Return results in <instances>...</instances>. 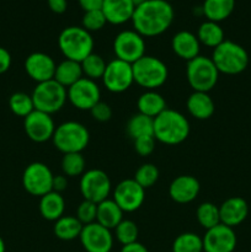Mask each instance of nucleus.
I'll use <instances>...</instances> for the list:
<instances>
[{
    "label": "nucleus",
    "instance_id": "obj_1",
    "mask_svg": "<svg viewBox=\"0 0 251 252\" xmlns=\"http://www.w3.org/2000/svg\"><path fill=\"white\" fill-rule=\"evenodd\" d=\"M174 16L172 5L166 0H145L135 6L133 27L143 37L159 36L171 26Z\"/></svg>",
    "mask_w": 251,
    "mask_h": 252
},
{
    "label": "nucleus",
    "instance_id": "obj_2",
    "mask_svg": "<svg viewBox=\"0 0 251 252\" xmlns=\"http://www.w3.org/2000/svg\"><path fill=\"white\" fill-rule=\"evenodd\" d=\"M189 123L181 112L166 108L154 118V138L166 145H177L187 139Z\"/></svg>",
    "mask_w": 251,
    "mask_h": 252
},
{
    "label": "nucleus",
    "instance_id": "obj_3",
    "mask_svg": "<svg viewBox=\"0 0 251 252\" xmlns=\"http://www.w3.org/2000/svg\"><path fill=\"white\" fill-rule=\"evenodd\" d=\"M58 46L65 59L80 63L93 53L94 38L83 26H69L59 33Z\"/></svg>",
    "mask_w": 251,
    "mask_h": 252
},
{
    "label": "nucleus",
    "instance_id": "obj_4",
    "mask_svg": "<svg viewBox=\"0 0 251 252\" xmlns=\"http://www.w3.org/2000/svg\"><path fill=\"white\" fill-rule=\"evenodd\" d=\"M212 61L219 73L226 75H236L248 68L249 54L243 46L233 41L224 39L213 49Z\"/></svg>",
    "mask_w": 251,
    "mask_h": 252
},
{
    "label": "nucleus",
    "instance_id": "obj_5",
    "mask_svg": "<svg viewBox=\"0 0 251 252\" xmlns=\"http://www.w3.org/2000/svg\"><path fill=\"white\" fill-rule=\"evenodd\" d=\"M53 144L63 154L81 153L90 142V133L86 127L75 121H68L54 130Z\"/></svg>",
    "mask_w": 251,
    "mask_h": 252
},
{
    "label": "nucleus",
    "instance_id": "obj_6",
    "mask_svg": "<svg viewBox=\"0 0 251 252\" xmlns=\"http://www.w3.org/2000/svg\"><path fill=\"white\" fill-rule=\"evenodd\" d=\"M134 83L147 90H155L167 80V66L161 59L153 56H144L132 64Z\"/></svg>",
    "mask_w": 251,
    "mask_h": 252
},
{
    "label": "nucleus",
    "instance_id": "obj_7",
    "mask_svg": "<svg viewBox=\"0 0 251 252\" xmlns=\"http://www.w3.org/2000/svg\"><path fill=\"white\" fill-rule=\"evenodd\" d=\"M219 74L212 58L208 57L198 56L187 62V81L193 91L209 93L218 83Z\"/></svg>",
    "mask_w": 251,
    "mask_h": 252
},
{
    "label": "nucleus",
    "instance_id": "obj_8",
    "mask_svg": "<svg viewBox=\"0 0 251 252\" xmlns=\"http://www.w3.org/2000/svg\"><path fill=\"white\" fill-rule=\"evenodd\" d=\"M31 96L34 110L42 111L48 115H53L61 111L68 100L66 89L57 83L54 79L37 84Z\"/></svg>",
    "mask_w": 251,
    "mask_h": 252
},
{
    "label": "nucleus",
    "instance_id": "obj_9",
    "mask_svg": "<svg viewBox=\"0 0 251 252\" xmlns=\"http://www.w3.org/2000/svg\"><path fill=\"white\" fill-rule=\"evenodd\" d=\"M111 180L105 171L91 169L84 172L80 179L81 196L86 201L98 204L108 198L111 192Z\"/></svg>",
    "mask_w": 251,
    "mask_h": 252
},
{
    "label": "nucleus",
    "instance_id": "obj_10",
    "mask_svg": "<svg viewBox=\"0 0 251 252\" xmlns=\"http://www.w3.org/2000/svg\"><path fill=\"white\" fill-rule=\"evenodd\" d=\"M53 172L43 162H32L22 174V186L27 193L42 197L52 191Z\"/></svg>",
    "mask_w": 251,
    "mask_h": 252
},
{
    "label": "nucleus",
    "instance_id": "obj_11",
    "mask_svg": "<svg viewBox=\"0 0 251 252\" xmlns=\"http://www.w3.org/2000/svg\"><path fill=\"white\" fill-rule=\"evenodd\" d=\"M116 58L133 64L145 56V41L142 34L134 30L120 32L113 41Z\"/></svg>",
    "mask_w": 251,
    "mask_h": 252
},
{
    "label": "nucleus",
    "instance_id": "obj_12",
    "mask_svg": "<svg viewBox=\"0 0 251 252\" xmlns=\"http://www.w3.org/2000/svg\"><path fill=\"white\" fill-rule=\"evenodd\" d=\"M102 83L111 93L121 94L127 91L134 83L132 64L117 58L108 62L102 76Z\"/></svg>",
    "mask_w": 251,
    "mask_h": 252
},
{
    "label": "nucleus",
    "instance_id": "obj_13",
    "mask_svg": "<svg viewBox=\"0 0 251 252\" xmlns=\"http://www.w3.org/2000/svg\"><path fill=\"white\" fill-rule=\"evenodd\" d=\"M66 96L71 105L81 111H90L101 101V91L96 81L81 78L74 85L66 89Z\"/></svg>",
    "mask_w": 251,
    "mask_h": 252
},
{
    "label": "nucleus",
    "instance_id": "obj_14",
    "mask_svg": "<svg viewBox=\"0 0 251 252\" xmlns=\"http://www.w3.org/2000/svg\"><path fill=\"white\" fill-rule=\"evenodd\" d=\"M145 199V189L134 179L121 181L113 191V201L123 212H135L142 207Z\"/></svg>",
    "mask_w": 251,
    "mask_h": 252
},
{
    "label": "nucleus",
    "instance_id": "obj_15",
    "mask_svg": "<svg viewBox=\"0 0 251 252\" xmlns=\"http://www.w3.org/2000/svg\"><path fill=\"white\" fill-rule=\"evenodd\" d=\"M24 128L27 137L32 142L44 143L53 138L57 127L52 115L34 110L24 118Z\"/></svg>",
    "mask_w": 251,
    "mask_h": 252
},
{
    "label": "nucleus",
    "instance_id": "obj_16",
    "mask_svg": "<svg viewBox=\"0 0 251 252\" xmlns=\"http://www.w3.org/2000/svg\"><path fill=\"white\" fill-rule=\"evenodd\" d=\"M79 239L86 252H111L113 248L111 230L96 221L84 225Z\"/></svg>",
    "mask_w": 251,
    "mask_h": 252
},
{
    "label": "nucleus",
    "instance_id": "obj_17",
    "mask_svg": "<svg viewBox=\"0 0 251 252\" xmlns=\"http://www.w3.org/2000/svg\"><path fill=\"white\" fill-rule=\"evenodd\" d=\"M202 240L203 252H234L236 248L235 231L221 223L208 229Z\"/></svg>",
    "mask_w": 251,
    "mask_h": 252
},
{
    "label": "nucleus",
    "instance_id": "obj_18",
    "mask_svg": "<svg viewBox=\"0 0 251 252\" xmlns=\"http://www.w3.org/2000/svg\"><path fill=\"white\" fill-rule=\"evenodd\" d=\"M57 64L49 54L43 52L31 53L25 61V70L27 75L37 84L52 80L54 78Z\"/></svg>",
    "mask_w": 251,
    "mask_h": 252
},
{
    "label": "nucleus",
    "instance_id": "obj_19",
    "mask_svg": "<svg viewBox=\"0 0 251 252\" xmlns=\"http://www.w3.org/2000/svg\"><path fill=\"white\" fill-rule=\"evenodd\" d=\"M201 185L196 177L191 175H181L172 180L169 187V196L174 202L180 204L191 203L197 198Z\"/></svg>",
    "mask_w": 251,
    "mask_h": 252
},
{
    "label": "nucleus",
    "instance_id": "obj_20",
    "mask_svg": "<svg viewBox=\"0 0 251 252\" xmlns=\"http://www.w3.org/2000/svg\"><path fill=\"white\" fill-rule=\"evenodd\" d=\"M249 214V206L241 197H230L219 207L220 223L230 228L240 225Z\"/></svg>",
    "mask_w": 251,
    "mask_h": 252
},
{
    "label": "nucleus",
    "instance_id": "obj_21",
    "mask_svg": "<svg viewBox=\"0 0 251 252\" xmlns=\"http://www.w3.org/2000/svg\"><path fill=\"white\" fill-rule=\"evenodd\" d=\"M171 48L179 58L189 62L199 56L201 43L197 34L189 31H180L172 37Z\"/></svg>",
    "mask_w": 251,
    "mask_h": 252
},
{
    "label": "nucleus",
    "instance_id": "obj_22",
    "mask_svg": "<svg viewBox=\"0 0 251 252\" xmlns=\"http://www.w3.org/2000/svg\"><path fill=\"white\" fill-rule=\"evenodd\" d=\"M101 10L107 22L121 25L132 20L135 5L132 0H103Z\"/></svg>",
    "mask_w": 251,
    "mask_h": 252
},
{
    "label": "nucleus",
    "instance_id": "obj_23",
    "mask_svg": "<svg viewBox=\"0 0 251 252\" xmlns=\"http://www.w3.org/2000/svg\"><path fill=\"white\" fill-rule=\"evenodd\" d=\"M186 106L189 115L199 121L209 120L216 111L213 98L209 96L208 93H201V91H193L187 98Z\"/></svg>",
    "mask_w": 251,
    "mask_h": 252
},
{
    "label": "nucleus",
    "instance_id": "obj_24",
    "mask_svg": "<svg viewBox=\"0 0 251 252\" xmlns=\"http://www.w3.org/2000/svg\"><path fill=\"white\" fill-rule=\"evenodd\" d=\"M64 211H65V201L62 193L51 191L41 197L39 213L46 220H58L64 216Z\"/></svg>",
    "mask_w": 251,
    "mask_h": 252
},
{
    "label": "nucleus",
    "instance_id": "obj_25",
    "mask_svg": "<svg viewBox=\"0 0 251 252\" xmlns=\"http://www.w3.org/2000/svg\"><path fill=\"white\" fill-rule=\"evenodd\" d=\"M123 213L125 212L120 208V206L113 199L107 198L97 204L96 223L112 230L123 220Z\"/></svg>",
    "mask_w": 251,
    "mask_h": 252
},
{
    "label": "nucleus",
    "instance_id": "obj_26",
    "mask_svg": "<svg viewBox=\"0 0 251 252\" xmlns=\"http://www.w3.org/2000/svg\"><path fill=\"white\" fill-rule=\"evenodd\" d=\"M137 107L138 112L150 118L157 117L167 108L165 98L155 90H147L142 94L137 101Z\"/></svg>",
    "mask_w": 251,
    "mask_h": 252
},
{
    "label": "nucleus",
    "instance_id": "obj_27",
    "mask_svg": "<svg viewBox=\"0 0 251 252\" xmlns=\"http://www.w3.org/2000/svg\"><path fill=\"white\" fill-rule=\"evenodd\" d=\"M84 78L81 64L79 62L64 59L59 64H57L56 73H54V80L65 89L70 88L71 85Z\"/></svg>",
    "mask_w": 251,
    "mask_h": 252
},
{
    "label": "nucleus",
    "instance_id": "obj_28",
    "mask_svg": "<svg viewBox=\"0 0 251 252\" xmlns=\"http://www.w3.org/2000/svg\"><path fill=\"white\" fill-rule=\"evenodd\" d=\"M235 0H204L202 12L207 20L219 24L233 14Z\"/></svg>",
    "mask_w": 251,
    "mask_h": 252
},
{
    "label": "nucleus",
    "instance_id": "obj_29",
    "mask_svg": "<svg viewBox=\"0 0 251 252\" xmlns=\"http://www.w3.org/2000/svg\"><path fill=\"white\" fill-rule=\"evenodd\" d=\"M84 225L76 217L63 216L56 220L53 226L54 235L63 241H71L79 238Z\"/></svg>",
    "mask_w": 251,
    "mask_h": 252
},
{
    "label": "nucleus",
    "instance_id": "obj_30",
    "mask_svg": "<svg viewBox=\"0 0 251 252\" xmlns=\"http://www.w3.org/2000/svg\"><path fill=\"white\" fill-rule=\"evenodd\" d=\"M197 38L201 44L214 49L224 41V31L218 22L207 20L198 27Z\"/></svg>",
    "mask_w": 251,
    "mask_h": 252
},
{
    "label": "nucleus",
    "instance_id": "obj_31",
    "mask_svg": "<svg viewBox=\"0 0 251 252\" xmlns=\"http://www.w3.org/2000/svg\"><path fill=\"white\" fill-rule=\"evenodd\" d=\"M127 133L133 140L140 137H154V118L138 112L127 123Z\"/></svg>",
    "mask_w": 251,
    "mask_h": 252
},
{
    "label": "nucleus",
    "instance_id": "obj_32",
    "mask_svg": "<svg viewBox=\"0 0 251 252\" xmlns=\"http://www.w3.org/2000/svg\"><path fill=\"white\" fill-rule=\"evenodd\" d=\"M196 217L199 225L206 230L220 224L219 207H217L214 203H211V202H204V203L199 204L196 212Z\"/></svg>",
    "mask_w": 251,
    "mask_h": 252
},
{
    "label": "nucleus",
    "instance_id": "obj_33",
    "mask_svg": "<svg viewBox=\"0 0 251 252\" xmlns=\"http://www.w3.org/2000/svg\"><path fill=\"white\" fill-rule=\"evenodd\" d=\"M80 64L84 78H88L94 81H96L97 79H102L106 65H107L105 59L95 53H91L90 56L86 57L83 62H80Z\"/></svg>",
    "mask_w": 251,
    "mask_h": 252
},
{
    "label": "nucleus",
    "instance_id": "obj_34",
    "mask_svg": "<svg viewBox=\"0 0 251 252\" xmlns=\"http://www.w3.org/2000/svg\"><path fill=\"white\" fill-rule=\"evenodd\" d=\"M172 252H203V240L194 233H182L172 243Z\"/></svg>",
    "mask_w": 251,
    "mask_h": 252
},
{
    "label": "nucleus",
    "instance_id": "obj_35",
    "mask_svg": "<svg viewBox=\"0 0 251 252\" xmlns=\"http://www.w3.org/2000/svg\"><path fill=\"white\" fill-rule=\"evenodd\" d=\"M85 158L81 153H70L64 154L62 159V170L63 175L69 177L81 176L85 172Z\"/></svg>",
    "mask_w": 251,
    "mask_h": 252
},
{
    "label": "nucleus",
    "instance_id": "obj_36",
    "mask_svg": "<svg viewBox=\"0 0 251 252\" xmlns=\"http://www.w3.org/2000/svg\"><path fill=\"white\" fill-rule=\"evenodd\" d=\"M9 107L14 115L19 117H27L32 111H34L32 96L26 93H15L9 98Z\"/></svg>",
    "mask_w": 251,
    "mask_h": 252
},
{
    "label": "nucleus",
    "instance_id": "obj_37",
    "mask_svg": "<svg viewBox=\"0 0 251 252\" xmlns=\"http://www.w3.org/2000/svg\"><path fill=\"white\" fill-rule=\"evenodd\" d=\"M115 233L118 243H121L125 246L135 243L139 231H138V226L134 221L129 220V219H123L115 228Z\"/></svg>",
    "mask_w": 251,
    "mask_h": 252
},
{
    "label": "nucleus",
    "instance_id": "obj_38",
    "mask_svg": "<svg viewBox=\"0 0 251 252\" xmlns=\"http://www.w3.org/2000/svg\"><path fill=\"white\" fill-rule=\"evenodd\" d=\"M134 180L144 189H150L159 180V170H157V167L154 164H150V162L143 164L135 171Z\"/></svg>",
    "mask_w": 251,
    "mask_h": 252
},
{
    "label": "nucleus",
    "instance_id": "obj_39",
    "mask_svg": "<svg viewBox=\"0 0 251 252\" xmlns=\"http://www.w3.org/2000/svg\"><path fill=\"white\" fill-rule=\"evenodd\" d=\"M81 24L86 31L94 32L103 29V26L107 24V20H106L102 10H93V11H86L84 14Z\"/></svg>",
    "mask_w": 251,
    "mask_h": 252
},
{
    "label": "nucleus",
    "instance_id": "obj_40",
    "mask_svg": "<svg viewBox=\"0 0 251 252\" xmlns=\"http://www.w3.org/2000/svg\"><path fill=\"white\" fill-rule=\"evenodd\" d=\"M96 216H97V204L96 203L84 199V201L79 204L78 211H76V218L79 219V221H80L83 225L95 223Z\"/></svg>",
    "mask_w": 251,
    "mask_h": 252
},
{
    "label": "nucleus",
    "instance_id": "obj_41",
    "mask_svg": "<svg viewBox=\"0 0 251 252\" xmlns=\"http://www.w3.org/2000/svg\"><path fill=\"white\" fill-rule=\"evenodd\" d=\"M155 138L154 137H140L134 139V150L140 157H148L152 154L155 149Z\"/></svg>",
    "mask_w": 251,
    "mask_h": 252
},
{
    "label": "nucleus",
    "instance_id": "obj_42",
    "mask_svg": "<svg viewBox=\"0 0 251 252\" xmlns=\"http://www.w3.org/2000/svg\"><path fill=\"white\" fill-rule=\"evenodd\" d=\"M91 116L94 117V120H96L97 122H107L112 117V110H111L110 105L100 101L98 103H96L93 108L90 110Z\"/></svg>",
    "mask_w": 251,
    "mask_h": 252
},
{
    "label": "nucleus",
    "instance_id": "obj_43",
    "mask_svg": "<svg viewBox=\"0 0 251 252\" xmlns=\"http://www.w3.org/2000/svg\"><path fill=\"white\" fill-rule=\"evenodd\" d=\"M11 54L9 51L0 47V74L6 73L11 66Z\"/></svg>",
    "mask_w": 251,
    "mask_h": 252
},
{
    "label": "nucleus",
    "instance_id": "obj_44",
    "mask_svg": "<svg viewBox=\"0 0 251 252\" xmlns=\"http://www.w3.org/2000/svg\"><path fill=\"white\" fill-rule=\"evenodd\" d=\"M66 187H68V179H66L65 175H57V176L53 177L52 191L62 193L63 191H65Z\"/></svg>",
    "mask_w": 251,
    "mask_h": 252
},
{
    "label": "nucleus",
    "instance_id": "obj_45",
    "mask_svg": "<svg viewBox=\"0 0 251 252\" xmlns=\"http://www.w3.org/2000/svg\"><path fill=\"white\" fill-rule=\"evenodd\" d=\"M81 9L84 11H93V10H101L103 0H79Z\"/></svg>",
    "mask_w": 251,
    "mask_h": 252
},
{
    "label": "nucleus",
    "instance_id": "obj_46",
    "mask_svg": "<svg viewBox=\"0 0 251 252\" xmlns=\"http://www.w3.org/2000/svg\"><path fill=\"white\" fill-rule=\"evenodd\" d=\"M49 9L56 14H63L68 7V0H47Z\"/></svg>",
    "mask_w": 251,
    "mask_h": 252
},
{
    "label": "nucleus",
    "instance_id": "obj_47",
    "mask_svg": "<svg viewBox=\"0 0 251 252\" xmlns=\"http://www.w3.org/2000/svg\"><path fill=\"white\" fill-rule=\"evenodd\" d=\"M121 252H149V251H148V249L145 248L143 244L135 241V243L129 244V245L122 246Z\"/></svg>",
    "mask_w": 251,
    "mask_h": 252
},
{
    "label": "nucleus",
    "instance_id": "obj_48",
    "mask_svg": "<svg viewBox=\"0 0 251 252\" xmlns=\"http://www.w3.org/2000/svg\"><path fill=\"white\" fill-rule=\"evenodd\" d=\"M6 250V246H5V243L4 240H2V238L0 236V252H5Z\"/></svg>",
    "mask_w": 251,
    "mask_h": 252
},
{
    "label": "nucleus",
    "instance_id": "obj_49",
    "mask_svg": "<svg viewBox=\"0 0 251 252\" xmlns=\"http://www.w3.org/2000/svg\"><path fill=\"white\" fill-rule=\"evenodd\" d=\"M132 1H133V4L135 5V6H138V5H139V4H142V2H144L145 0H132Z\"/></svg>",
    "mask_w": 251,
    "mask_h": 252
},
{
    "label": "nucleus",
    "instance_id": "obj_50",
    "mask_svg": "<svg viewBox=\"0 0 251 252\" xmlns=\"http://www.w3.org/2000/svg\"><path fill=\"white\" fill-rule=\"evenodd\" d=\"M166 1H170V0H166Z\"/></svg>",
    "mask_w": 251,
    "mask_h": 252
}]
</instances>
